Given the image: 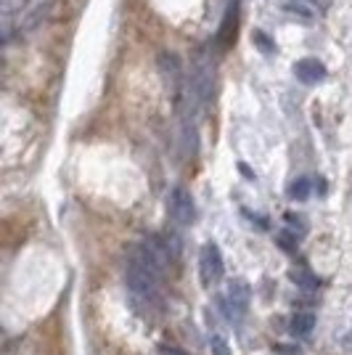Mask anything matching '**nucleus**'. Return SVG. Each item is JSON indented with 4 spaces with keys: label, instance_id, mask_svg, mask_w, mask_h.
<instances>
[{
    "label": "nucleus",
    "instance_id": "nucleus-1",
    "mask_svg": "<svg viewBox=\"0 0 352 355\" xmlns=\"http://www.w3.org/2000/svg\"><path fill=\"white\" fill-rule=\"evenodd\" d=\"M161 276L157 268L146 260V254L138 250V244L130 250L125 260V286L132 300V308L143 315H157L164 305L161 297Z\"/></svg>",
    "mask_w": 352,
    "mask_h": 355
},
{
    "label": "nucleus",
    "instance_id": "nucleus-2",
    "mask_svg": "<svg viewBox=\"0 0 352 355\" xmlns=\"http://www.w3.org/2000/svg\"><path fill=\"white\" fill-rule=\"evenodd\" d=\"M212 88H215V69L212 61L206 56H199L191 67V77H188V88H186V117H196L212 98Z\"/></svg>",
    "mask_w": 352,
    "mask_h": 355
},
{
    "label": "nucleus",
    "instance_id": "nucleus-3",
    "mask_svg": "<svg viewBox=\"0 0 352 355\" xmlns=\"http://www.w3.org/2000/svg\"><path fill=\"white\" fill-rule=\"evenodd\" d=\"M249 305H252L249 282H247V279H234V282L228 284L225 295L220 297L222 313H225L231 321H238V318H244V315L249 313Z\"/></svg>",
    "mask_w": 352,
    "mask_h": 355
},
{
    "label": "nucleus",
    "instance_id": "nucleus-4",
    "mask_svg": "<svg viewBox=\"0 0 352 355\" xmlns=\"http://www.w3.org/2000/svg\"><path fill=\"white\" fill-rule=\"evenodd\" d=\"M199 273H202V284L206 289L209 286H218L222 282V273H225V263H222V252L215 241H206L199 250Z\"/></svg>",
    "mask_w": 352,
    "mask_h": 355
},
{
    "label": "nucleus",
    "instance_id": "nucleus-5",
    "mask_svg": "<svg viewBox=\"0 0 352 355\" xmlns=\"http://www.w3.org/2000/svg\"><path fill=\"white\" fill-rule=\"evenodd\" d=\"M157 67H159V74H161V80H164L167 93L177 101V98H180V93H183V80H186V74H183V64H180V56L173 53V51H161L159 56H157Z\"/></svg>",
    "mask_w": 352,
    "mask_h": 355
},
{
    "label": "nucleus",
    "instance_id": "nucleus-6",
    "mask_svg": "<svg viewBox=\"0 0 352 355\" xmlns=\"http://www.w3.org/2000/svg\"><path fill=\"white\" fill-rule=\"evenodd\" d=\"M167 212H170V218L177 223V225H193L196 223V202H193V196L183 186H175V189H170L167 193Z\"/></svg>",
    "mask_w": 352,
    "mask_h": 355
},
{
    "label": "nucleus",
    "instance_id": "nucleus-7",
    "mask_svg": "<svg viewBox=\"0 0 352 355\" xmlns=\"http://www.w3.org/2000/svg\"><path fill=\"white\" fill-rule=\"evenodd\" d=\"M294 74H297V80L302 83V85H321L323 80L328 77V69H326V64L318 59H299L294 64Z\"/></svg>",
    "mask_w": 352,
    "mask_h": 355
},
{
    "label": "nucleus",
    "instance_id": "nucleus-8",
    "mask_svg": "<svg viewBox=\"0 0 352 355\" xmlns=\"http://www.w3.org/2000/svg\"><path fill=\"white\" fill-rule=\"evenodd\" d=\"M51 8H53V0H37V3H32L30 8L24 11V16H21V21H19V30L24 32V35L40 30L43 21L51 16Z\"/></svg>",
    "mask_w": 352,
    "mask_h": 355
},
{
    "label": "nucleus",
    "instance_id": "nucleus-9",
    "mask_svg": "<svg viewBox=\"0 0 352 355\" xmlns=\"http://www.w3.org/2000/svg\"><path fill=\"white\" fill-rule=\"evenodd\" d=\"M236 16H238V0H228V6H225V19H222L220 32H218V43L220 45H228L236 40V27H231V21L236 24Z\"/></svg>",
    "mask_w": 352,
    "mask_h": 355
},
{
    "label": "nucleus",
    "instance_id": "nucleus-10",
    "mask_svg": "<svg viewBox=\"0 0 352 355\" xmlns=\"http://www.w3.org/2000/svg\"><path fill=\"white\" fill-rule=\"evenodd\" d=\"M289 279H292L294 286L302 289V292H318V286H321V279H318L315 273H310L308 268H292V270H289Z\"/></svg>",
    "mask_w": 352,
    "mask_h": 355
},
{
    "label": "nucleus",
    "instance_id": "nucleus-11",
    "mask_svg": "<svg viewBox=\"0 0 352 355\" xmlns=\"http://www.w3.org/2000/svg\"><path fill=\"white\" fill-rule=\"evenodd\" d=\"M313 326H315V315L313 313H294L292 321H289V331L294 337H308L313 334Z\"/></svg>",
    "mask_w": 352,
    "mask_h": 355
},
{
    "label": "nucleus",
    "instance_id": "nucleus-12",
    "mask_svg": "<svg viewBox=\"0 0 352 355\" xmlns=\"http://www.w3.org/2000/svg\"><path fill=\"white\" fill-rule=\"evenodd\" d=\"M310 191H313V180L305 175L294 178L292 183L286 186V193H289V199H294V202H305L310 196Z\"/></svg>",
    "mask_w": 352,
    "mask_h": 355
},
{
    "label": "nucleus",
    "instance_id": "nucleus-13",
    "mask_svg": "<svg viewBox=\"0 0 352 355\" xmlns=\"http://www.w3.org/2000/svg\"><path fill=\"white\" fill-rule=\"evenodd\" d=\"M252 43L257 45V51L265 53V56H273V53H276V40H273L270 35H265L263 30L252 32Z\"/></svg>",
    "mask_w": 352,
    "mask_h": 355
},
{
    "label": "nucleus",
    "instance_id": "nucleus-14",
    "mask_svg": "<svg viewBox=\"0 0 352 355\" xmlns=\"http://www.w3.org/2000/svg\"><path fill=\"white\" fill-rule=\"evenodd\" d=\"M283 220H286V231H292L297 239L308 236V223H305V218H302V215L286 212V215H283Z\"/></svg>",
    "mask_w": 352,
    "mask_h": 355
},
{
    "label": "nucleus",
    "instance_id": "nucleus-15",
    "mask_svg": "<svg viewBox=\"0 0 352 355\" xmlns=\"http://www.w3.org/2000/svg\"><path fill=\"white\" fill-rule=\"evenodd\" d=\"M276 244H279L283 252H289V254H294L297 252V247H299V239L294 236L292 231H281L279 236H276Z\"/></svg>",
    "mask_w": 352,
    "mask_h": 355
},
{
    "label": "nucleus",
    "instance_id": "nucleus-16",
    "mask_svg": "<svg viewBox=\"0 0 352 355\" xmlns=\"http://www.w3.org/2000/svg\"><path fill=\"white\" fill-rule=\"evenodd\" d=\"M209 350H212V355H234L231 353V345H228V340L222 334H212L209 337Z\"/></svg>",
    "mask_w": 352,
    "mask_h": 355
},
{
    "label": "nucleus",
    "instance_id": "nucleus-17",
    "mask_svg": "<svg viewBox=\"0 0 352 355\" xmlns=\"http://www.w3.org/2000/svg\"><path fill=\"white\" fill-rule=\"evenodd\" d=\"M241 212H244V215H247V218L252 220V225H257L260 231H267V228H270L267 218H263V215H252V212H247V209H241Z\"/></svg>",
    "mask_w": 352,
    "mask_h": 355
},
{
    "label": "nucleus",
    "instance_id": "nucleus-18",
    "mask_svg": "<svg viewBox=\"0 0 352 355\" xmlns=\"http://www.w3.org/2000/svg\"><path fill=\"white\" fill-rule=\"evenodd\" d=\"M238 170H241V173L247 175V180H254V173H252V170L247 167V164H238Z\"/></svg>",
    "mask_w": 352,
    "mask_h": 355
},
{
    "label": "nucleus",
    "instance_id": "nucleus-19",
    "mask_svg": "<svg viewBox=\"0 0 352 355\" xmlns=\"http://www.w3.org/2000/svg\"><path fill=\"white\" fill-rule=\"evenodd\" d=\"M313 6H318V8H328L331 6V0H310Z\"/></svg>",
    "mask_w": 352,
    "mask_h": 355
}]
</instances>
